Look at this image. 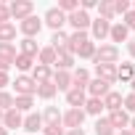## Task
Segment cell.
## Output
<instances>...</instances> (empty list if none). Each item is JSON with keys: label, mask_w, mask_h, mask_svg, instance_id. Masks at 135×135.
<instances>
[{"label": "cell", "mask_w": 135, "mask_h": 135, "mask_svg": "<svg viewBox=\"0 0 135 135\" xmlns=\"http://www.w3.org/2000/svg\"><path fill=\"white\" fill-rule=\"evenodd\" d=\"M114 11H117V13H122V16H124V13H127V11H130V3H127V0H117V3H114Z\"/></svg>", "instance_id": "cell-40"}, {"label": "cell", "mask_w": 135, "mask_h": 135, "mask_svg": "<svg viewBox=\"0 0 135 135\" xmlns=\"http://www.w3.org/2000/svg\"><path fill=\"white\" fill-rule=\"evenodd\" d=\"M32 103H35L32 95H16V98H13V109H16V111H27V114H29V111H32Z\"/></svg>", "instance_id": "cell-30"}, {"label": "cell", "mask_w": 135, "mask_h": 135, "mask_svg": "<svg viewBox=\"0 0 135 135\" xmlns=\"http://www.w3.org/2000/svg\"><path fill=\"white\" fill-rule=\"evenodd\" d=\"M127 130H132V132H135V117L130 119V127H127Z\"/></svg>", "instance_id": "cell-47"}, {"label": "cell", "mask_w": 135, "mask_h": 135, "mask_svg": "<svg viewBox=\"0 0 135 135\" xmlns=\"http://www.w3.org/2000/svg\"><path fill=\"white\" fill-rule=\"evenodd\" d=\"M37 61L42 64V66H53L56 64V50L48 45V48H40V53H37Z\"/></svg>", "instance_id": "cell-29"}, {"label": "cell", "mask_w": 135, "mask_h": 135, "mask_svg": "<svg viewBox=\"0 0 135 135\" xmlns=\"http://www.w3.org/2000/svg\"><path fill=\"white\" fill-rule=\"evenodd\" d=\"M93 61L95 64H117L119 61V45H95Z\"/></svg>", "instance_id": "cell-1"}, {"label": "cell", "mask_w": 135, "mask_h": 135, "mask_svg": "<svg viewBox=\"0 0 135 135\" xmlns=\"http://www.w3.org/2000/svg\"><path fill=\"white\" fill-rule=\"evenodd\" d=\"M53 77V72H50V66H42V64H35V69H32V80L40 85V82H48Z\"/></svg>", "instance_id": "cell-23"}, {"label": "cell", "mask_w": 135, "mask_h": 135, "mask_svg": "<svg viewBox=\"0 0 135 135\" xmlns=\"http://www.w3.org/2000/svg\"><path fill=\"white\" fill-rule=\"evenodd\" d=\"M85 90L90 93V98H103V95H106V93L111 90V85L95 77V80H90V82H88V88H85Z\"/></svg>", "instance_id": "cell-12"}, {"label": "cell", "mask_w": 135, "mask_h": 135, "mask_svg": "<svg viewBox=\"0 0 135 135\" xmlns=\"http://www.w3.org/2000/svg\"><path fill=\"white\" fill-rule=\"evenodd\" d=\"M98 16H101V19H106V21H111V19L117 16L111 0H101V3H98Z\"/></svg>", "instance_id": "cell-27"}, {"label": "cell", "mask_w": 135, "mask_h": 135, "mask_svg": "<svg viewBox=\"0 0 135 135\" xmlns=\"http://www.w3.org/2000/svg\"><path fill=\"white\" fill-rule=\"evenodd\" d=\"M66 130L61 127V124H45V132L42 135H64Z\"/></svg>", "instance_id": "cell-38"}, {"label": "cell", "mask_w": 135, "mask_h": 135, "mask_svg": "<svg viewBox=\"0 0 135 135\" xmlns=\"http://www.w3.org/2000/svg\"><path fill=\"white\" fill-rule=\"evenodd\" d=\"M88 40H90V35H88V32H72V35H69V45H66V50L74 56V53H77V48H80V45H85Z\"/></svg>", "instance_id": "cell-19"}, {"label": "cell", "mask_w": 135, "mask_h": 135, "mask_svg": "<svg viewBox=\"0 0 135 135\" xmlns=\"http://www.w3.org/2000/svg\"><path fill=\"white\" fill-rule=\"evenodd\" d=\"M37 53H40V45H37L32 37H24V40H21V56H29V58H35Z\"/></svg>", "instance_id": "cell-28"}, {"label": "cell", "mask_w": 135, "mask_h": 135, "mask_svg": "<svg viewBox=\"0 0 135 135\" xmlns=\"http://www.w3.org/2000/svg\"><path fill=\"white\" fill-rule=\"evenodd\" d=\"M8 109H13V95L0 90V111H8Z\"/></svg>", "instance_id": "cell-36"}, {"label": "cell", "mask_w": 135, "mask_h": 135, "mask_svg": "<svg viewBox=\"0 0 135 135\" xmlns=\"http://www.w3.org/2000/svg\"><path fill=\"white\" fill-rule=\"evenodd\" d=\"M50 82L56 85V90H66V93H69V90H72V72H61V69H56L53 77H50Z\"/></svg>", "instance_id": "cell-11"}, {"label": "cell", "mask_w": 135, "mask_h": 135, "mask_svg": "<svg viewBox=\"0 0 135 135\" xmlns=\"http://www.w3.org/2000/svg\"><path fill=\"white\" fill-rule=\"evenodd\" d=\"M40 117H42V127H45V124H61V111H58L56 106H45V111H42Z\"/></svg>", "instance_id": "cell-22"}, {"label": "cell", "mask_w": 135, "mask_h": 135, "mask_svg": "<svg viewBox=\"0 0 135 135\" xmlns=\"http://www.w3.org/2000/svg\"><path fill=\"white\" fill-rule=\"evenodd\" d=\"M53 66H56V69H61V72H72V66H74V56H72V53H66V50H58Z\"/></svg>", "instance_id": "cell-16"}, {"label": "cell", "mask_w": 135, "mask_h": 135, "mask_svg": "<svg viewBox=\"0 0 135 135\" xmlns=\"http://www.w3.org/2000/svg\"><path fill=\"white\" fill-rule=\"evenodd\" d=\"M64 135H85V130H82V127H77V130H66Z\"/></svg>", "instance_id": "cell-44"}, {"label": "cell", "mask_w": 135, "mask_h": 135, "mask_svg": "<svg viewBox=\"0 0 135 135\" xmlns=\"http://www.w3.org/2000/svg\"><path fill=\"white\" fill-rule=\"evenodd\" d=\"M42 24H48L53 32H61V27L66 24V13H61L58 8H48V11H45V19H42Z\"/></svg>", "instance_id": "cell-7"}, {"label": "cell", "mask_w": 135, "mask_h": 135, "mask_svg": "<svg viewBox=\"0 0 135 135\" xmlns=\"http://www.w3.org/2000/svg\"><path fill=\"white\" fill-rule=\"evenodd\" d=\"M8 11H11V16H13L16 21H24L27 16H32L35 6L29 3V0H16V3H11V6H8Z\"/></svg>", "instance_id": "cell-6"}, {"label": "cell", "mask_w": 135, "mask_h": 135, "mask_svg": "<svg viewBox=\"0 0 135 135\" xmlns=\"http://www.w3.org/2000/svg\"><path fill=\"white\" fill-rule=\"evenodd\" d=\"M85 101H88V93H85V90L72 88L69 93H66V103H69V109H82V106H85Z\"/></svg>", "instance_id": "cell-14"}, {"label": "cell", "mask_w": 135, "mask_h": 135, "mask_svg": "<svg viewBox=\"0 0 135 135\" xmlns=\"http://www.w3.org/2000/svg\"><path fill=\"white\" fill-rule=\"evenodd\" d=\"M122 106H124V111H127V114H130V111L135 114V93L124 95V98H122Z\"/></svg>", "instance_id": "cell-37"}, {"label": "cell", "mask_w": 135, "mask_h": 135, "mask_svg": "<svg viewBox=\"0 0 135 135\" xmlns=\"http://www.w3.org/2000/svg\"><path fill=\"white\" fill-rule=\"evenodd\" d=\"M13 88H16V95H37V82L29 77V74H21V77H16V82H13Z\"/></svg>", "instance_id": "cell-4"}, {"label": "cell", "mask_w": 135, "mask_h": 135, "mask_svg": "<svg viewBox=\"0 0 135 135\" xmlns=\"http://www.w3.org/2000/svg\"><path fill=\"white\" fill-rule=\"evenodd\" d=\"M16 40V24H0V42H11Z\"/></svg>", "instance_id": "cell-34"}, {"label": "cell", "mask_w": 135, "mask_h": 135, "mask_svg": "<svg viewBox=\"0 0 135 135\" xmlns=\"http://www.w3.org/2000/svg\"><path fill=\"white\" fill-rule=\"evenodd\" d=\"M130 8H132V11H135V3H132V6H130Z\"/></svg>", "instance_id": "cell-51"}, {"label": "cell", "mask_w": 135, "mask_h": 135, "mask_svg": "<svg viewBox=\"0 0 135 135\" xmlns=\"http://www.w3.org/2000/svg\"><path fill=\"white\" fill-rule=\"evenodd\" d=\"M19 29H21L24 37H32V40H35V37L40 35V29H42V19H37V16L32 13V16H27L24 21H19Z\"/></svg>", "instance_id": "cell-3"}, {"label": "cell", "mask_w": 135, "mask_h": 135, "mask_svg": "<svg viewBox=\"0 0 135 135\" xmlns=\"http://www.w3.org/2000/svg\"><path fill=\"white\" fill-rule=\"evenodd\" d=\"M90 21H93V19H90L85 11H80V8H77L74 13L66 16V24H72L74 32H88V29H90Z\"/></svg>", "instance_id": "cell-5"}, {"label": "cell", "mask_w": 135, "mask_h": 135, "mask_svg": "<svg viewBox=\"0 0 135 135\" xmlns=\"http://www.w3.org/2000/svg\"><path fill=\"white\" fill-rule=\"evenodd\" d=\"M21 130H27V132H40L42 130V117L40 114H35V111H29L27 117H24V124H21Z\"/></svg>", "instance_id": "cell-15"}, {"label": "cell", "mask_w": 135, "mask_h": 135, "mask_svg": "<svg viewBox=\"0 0 135 135\" xmlns=\"http://www.w3.org/2000/svg\"><path fill=\"white\" fill-rule=\"evenodd\" d=\"M101 101H103V109H106V111H117V109H122V93H117V90H109Z\"/></svg>", "instance_id": "cell-18"}, {"label": "cell", "mask_w": 135, "mask_h": 135, "mask_svg": "<svg viewBox=\"0 0 135 135\" xmlns=\"http://www.w3.org/2000/svg\"><path fill=\"white\" fill-rule=\"evenodd\" d=\"M109 37H111V42L117 45V42H127V37H130V29L119 21V24H111V32H109Z\"/></svg>", "instance_id": "cell-20"}, {"label": "cell", "mask_w": 135, "mask_h": 135, "mask_svg": "<svg viewBox=\"0 0 135 135\" xmlns=\"http://www.w3.org/2000/svg\"><path fill=\"white\" fill-rule=\"evenodd\" d=\"M117 130L111 127V122L106 119V117H98L95 119V135H114Z\"/></svg>", "instance_id": "cell-32"}, {"label": "cell", "mask_w": 135, "mask_h": 135, "mask_svg": "<svg viewBox=\"0 0 135 135\" xmlns=\"http://www.w3.org/2000/svg\"><path fill=\"white\" fill-rule=\"evenodd\" d=\"M8 69H11V66H8V64H3V61H0V72H8Z\"/></svg>", "instance_id": "cell-46"}, {"label": "cell", "mask_w": 135, "mask_h": 135, "mask_svg": "<svg viewBox=\"0 0 135 135\" xmlns=\"http://www.w3.org/2000/svg\"><path fill=\"white\" fill-rule=\"evenodd\" d=\"M3 114H6V111H0V122H3Z\"/></svg>", "instance_id": "cell-50"}, {"label": "cell", "mask_w": 135, "mask_h": 135, "mask_svg": "<svg viewBox=\"0 0 135 135\" xmlns=\"http://www.w3.org/2000/svg\"><path fill=\"white\" fill-rule=\"evenodd\" d=\"M114 135H135L132 130H119V132H114Z\"/></svg>", "instance_id": "cell-45"}, {"label": "cell", "mask_w": 135, "mask_h": 135, "mask_svg": "<svg viewBox=\"0 0 135 135\" xmlns=\"http://www.w3.org/2000/svg\"><path fill=\"white\" fill-rule=\"evenodd\" d=\"M8 85V72H0V90Z\"/></svg>", "instance_id": "cell-42"}, {"label": "cell", "mask_w": 135, "mask_h": 135, "mask_svg": "<svg viewBox=\"0 0 135 135\" xmlns=\"http://www.w3.org/2000/svg\"><path fill=\"white\" fill-rule=\"evenodd\" d=\"M82 122H85L82 109H69L61 114V127H66V130H77V127H82Z\"/></svg>", "instance_id": "cell-2"}, {"label": "cell", "mask_w": 135, "mask_h": 135, "mask_svg": "<svg viewBox=\"0 0 135 135\" xmlns=\"http://www.w3.org/2000/svg\"><path fill=\"white\" fill-rule=\"evenodd\" d=\"M56 93H58V90H56V85H53L50 80H48V82H40V85H37V98H42V101H50V98H53Z\"/></svg>", "instance_id": "cell-26"}, {"label": "cell", "mask_w": 135, "mask_h": 135, "mask_svg": "<svg viewBox=\"0 0 135 135\" xmlns=\"http://www.w3.org/2000/svg\"><path fill=\"white\" fill-rule=\"evenodd\" d=\"M0 135H8V130H6V127H0Z\"/></svg>", "instance_id": "cell-48"}, {"label": "cell", "mask_w": 135, "mask_h": 135, "mask_svg": "<svg viewBox=\"0 0 135 135\" xmlns=\"http://www.w3.org/2000/svg\"><path fill=\"white\" fill-rule=\"evenodd\" d=\"M130 85H132V93H135V77H132V80H130Z\"/></svg>", "instance_id": "cell-49"}, {"label": "cell", "mask_w": 135, "mask_h": 135, "mask_svg": "<svg viewBox=\"0 0 135 135\" xmlns=\"http://www.w3.org/2000/svg\"><path fill=\"white\" fill-rule=\"evenodd\" d=\"M127 53L135 58V40H127Z\"/></svg>", "instance_id": "cell-43"}, {"label": "cell", "mask_w": 135, "mask_h": 135, "mask_svg": "<svg viewBox=\"0 0 135 135\" xmlns=\"http://www.w3.org/2000/svg\"><path fill=\"white\" fill-rule=\"evenodd\" d=\"M88 82H90V72H88V69H82V66H80V69H74V72H72V88L85 90V88H88Z\"/></svg>", "instance_id": "cell-17"}, {"label": "cell", "mask_w": 135, "mask_h": 135, "mask_svg": "<svg viewBox=\"0 0 135 135\" xmlns=\"http://www.w3.org/2000/svg\"><path fill=\"white\" fill-rule=\"evenodd\" d=\"M8 21H11V11L6 3H0V24H8Z\"/></svg>", "instance_id": "cell-39"}, {"label": "cell", "mask_w": 135, "mask_h": 135, "mask_svg": "<svg viewBox=\"0 0 135 135\" xmlns=\"http://www.w3.org/2000/svg\"><path fill=\"white\" fill-rule=\"evenodd\" d=\"M82 111L90 114V117H101V111H106V109H103V101H101V98H88Z\"/></svg>", "instance_id": "cell-25"}, {"label": "cell", "mask_w": 135, "mask_h": 135, "mask_svg": "<svg viewBox=\"0 0 135 135\" xmlns=\"http://www.w3.org/2000/svg\"><path fill=\"white\" fill-rule=\"evenodd\" d=\"M109 122H111V127L119 132V130H127L130 127V114L124 111V109H117V111H109V117H106Z\"/></svg>", "instance_id": "cell-9"}, {"label": "cell", "mask_w": 135, "mask_h": 135, "mask_svg": "<svg viewBox=\"0 0 135 135\" xmlns=\"http://www.w3.org/2000/svg\"><path fill=\"white\" fill-rule=\"evenodd\" d=\"M16 56H19V53H16V45H13V42H0V61H3V64L11 66V64L16 61Z\"/></svg>", "instance_id": "cell-21"}, {"label": "cell", "mask_w": 135, "mask_h": 135, "mask_svg": "<svg viewBox=\"0 0 135 135\" xmlns=\"http://www.w3.org/2000/svg\"><path fill=\"white\" fill-rule=\"evenodd\" d=\"M93 53H95V42H93V40H88L85 45H80V48H77V53H74V56H80V58H93Z\"/></svg>", "instance_id": "cell-35"}, {"label": "cell", "mask_w": 135, "mask_h": 135, "mask_svg": "<svg viewBox=\"0 0 135 135\" xmlns=\"http://www.w3.org/2000/svg\"><path fill=\"white\" fill-rule=\"evenodd\" d=\"M109 32H111V21H106V19H101V16L90 21V35H93V40L101 42V40L109 37Z\"/></svg>", "instance_id": "cell-8"}, {"label": "cell", "mask_w": 135, "mask_h": 135, "mask_svg": "<svg viewBox=\"0 0 135 135\" xmlns=\"http://www.w3.org/2000/svg\"><path fill=\"white\" fill-rule=\"evenodd\" d=\"M95 77L114 85L117 82V64H95Z\"/></svg>", "instance_id": "cell-10"}, {"label": "cell", "mask_w": 135, "mask_h": 135, "mask_svg": "<svg viewBox=\"0 0 135 135\" xmlns=\"http://www.w3.org/2000/svg\"><path fill=\"white\" fill-rule=\"evenodd\" d=\"M24 124V117H21V111H16V109H8L6 114H3V127L6 130H19Z\"/></svg>", "instance_id": "cell-13"}, {"label": "cell", "mask_w": 135, "mask_h": 135, "mask_svg": "<svg viewBox=\"0 0 135 135\" xmlns=\"http://www.w3.org/2000/svg\"><path fill=\"white\" fill-rule=\"evenodd\" d=\"M13 64H16V69H19V72H24V74L35 69V58H29V56H21V53L16 56V61H13Z\"/></svg>", "instance_id": "cell-33"}, {"label": "cell", "mask_w": 135, "mask_h": 135, "mask_svg": "<svg viewBox=\"0 0 135 135\" xmlns=\"http://www.w3.org/2000/svg\"><path fill=\"white\" fill-rule=\"evenodd\" d=\"M66 45H69V35L66 32H53V37H50V48L58 53V50H66ZM69 53V50H66Z\"/></svg>", "instance_id": "cell-24"}, {"label": "cell", "mask_w": 135, "mask_h": 135, "mask_svg": "<svg viewBox=\"0 0 135 135\" xmlns=\"http://www.w3.org/2000/svg\"><path fill=\"white\" fill-rule=\"evenodd\" d=\"M132 77H135V64H122V66H117V80L130 82Z\"/></svg>", "instance_id": "cell-31"}, {"label": "cell", "mask_w": 135, "mask_h": 135, "mask_svg": "<svg viewBox=\"0 0 135 135\" xmlns=\"http://www.w3.org/2000/svg\"><path fill=\"white\" fill-rule=\"evenodd\" d=\"M124 27H127V29H135V11H132V8L124 13Z\"/></svg>", "instance_id": "cell-41"}]
</instances>
